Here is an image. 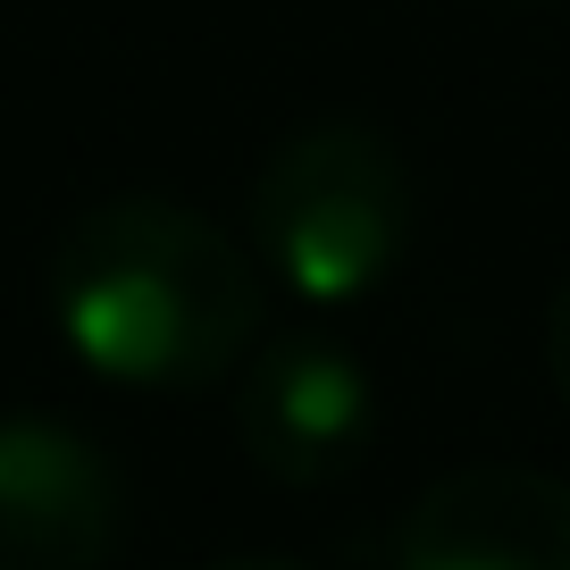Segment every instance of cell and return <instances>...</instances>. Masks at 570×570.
<instances>
[{
	"instance_id": "cell-4",
	"label": "cell",
	"mask_w": 570,
	"mask_h": 570,
	"mask_svg": "<svg viewBox=\"0 0 570 570\" xmlns=\"http://www.w3.org/2000/svg\"><path fill=\"white\" fill-rule=\"evenodd\" d=\"M126 529V487L85 428L51 411L0 420V570H101Z\"/></svg>"
},
{
	"instance_id": "cell-6",
	"label": "cell",
	"mask_w": 570,
	"mask_h": 570,
	"mask_svg": "<svg viewBox=\"0 0 570 570\" xmlns=\"http://www.w3.org/2000/svg\"><path fill=\"white\" fill-rule=\"evenodd\" d=\"M546 377L570 403V277H562V294H553V311H546Z\"/></svg>"
},
{
	"instance_id": "cell-5",
	"label": "cell",
	"mask_w": 570,
	"mask_h": 570,
	"mask_svg": "<svg viewBox=\"0 0 570 570\" xmlns=\"http://www.w3.org/2000/svg\"><path fill=\"white\" fill-rule=\"evenodd\" d=\"M394 570H570V479L529 462L445 470L403 512Z\"/></svg>"
},
{
	"instance_id": "cell-3",
	"label": "cell",
	"mask_w": 570,
	"mask_h": 570,
	"mask_svg": "<svg viewBox=\"0 0 570 570\" xmlns=\"http://www.w3.org/2000/svg\"><path fill=\"white\" fill-rule=\"evenodd\" d=\"M235 436L277 487H336L377 445V386L327 327H277L235 370Z\"/></svg>"
},
{
	"instance_id": "cell-1",
	"label": "cell",
	"mask_w": 570,
	"mask_h": 570,
	"mask_svg": "<svg viewBox=\"0 0 570 570\" xmlns=\"http://www.w3.org/2000/svg\"><path fill=\"white\" fill-rule=\"evenodd\" d=\"M51 320L92 377L135 394L218 386L261 344V261L168 194H109L51 252Z\"/></svg>"
},
{
	"instance_id": "cell-7",
	"label": "cell",
	"mask_w": 570,
	"mask_h": 570,
	"mask_svg": "<svg viewBox=\"0 0 570 570\" xmlns=\"http://www.w3.org/2000/svg\"><path fill=\"white\" fill-rule=\"evenodd\" d=\"M202 570H311V562H294V553H218Z\"/></svg>"
},
{
	"instance_id": "cell-2",
	"label": "cell",
	"mask_w": 570,
	"mask_h": 570,
	"mask_svg": "<svg viewBox=\"0 0 570 570\" xmlns=\"http://www.w3.org/2000/svg\"><path fill=\"white\" fill-rule=\"evenodd\" d=\"M411 252V168L370 118H311L252 177V261L311 311H353Z\"/></svg>"
}]
</instances>
